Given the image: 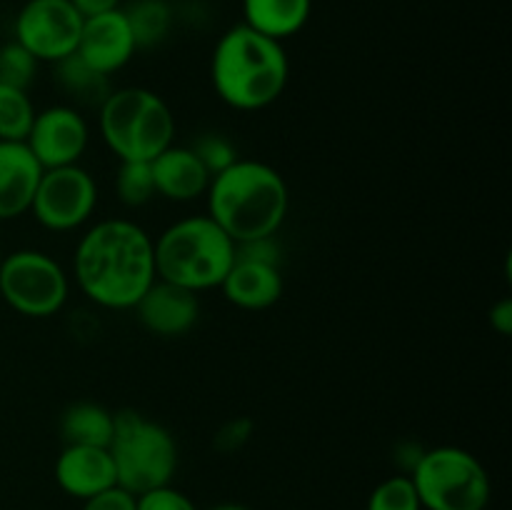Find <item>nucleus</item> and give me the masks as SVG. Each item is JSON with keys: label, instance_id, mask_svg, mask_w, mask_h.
Here are the masks:
<instances>
[{"label": "nucleus", "instance_id": "2eb2a0df", "mask_svg": "<svg viewBox=\"0 0 512 510\" xmlns=\"http://www.w3.org/2000/svg\"><path fill=\"white\" fill-rule=\"evenodd\" d=\"M43 168L25 143L0 140V220L30 213Z\"/></svg>", "mask_w": 512, "mask_h": 510}, {"label": "nucleus", "instance_id": "c756f323", "mask_svg": "<svg viewBox=\"0 0 512 510\" xmlns=\"http://www.w3.org/2000/svg\"><path fill=\"white\" fill-rule=\"evenodd\" d=\"M83 510H138V505H135L133 493H128L120 485H113V488L83 500Z\"/></svg>", "mask_w": 512, "mask_h": 510}, {"label": "nucleus", "instance_id": "9b49d317", "mask_svg": "<svg viewBox=\"0 0 512 510\" xmlns=\"http://www.w3.org/2000/svg\"><path fill=\"white\" fill-rule=\"evenodd\" d=\"M88 143V120L73 105H50L35 113L33 128L25 138V145L43 170L78 165L88 150Z\"/></svg>", "mask_w": 512, "mask_h": 510}, {"label": "nucleus", "instance_id": "72a5a7b5", "mask_svg": "<svg viewBox=\"0 0 512 510\" xmlns=\"http://www.w3.org/2000/svg\"><path fill=\"white\" fill-rule=\"evenodd\" d=\"M210 510H250V508L243 503H218V505H213Z\"/></svg>", "mask_w": 512, "mask_h": 510}, {"label": "nucleus", "instance_id": "20e7f679", "mask_svg": "<svg viewBox=\"0 0 512 510\" xmlns=\"http://www.w3.org/2000/svg\"><path fill=\"white\" fill-rule=\"evenodd\" d=\"M155 275L193 293L220 288L235 263V243L210 215L175 220L153 240Z\"/></svg>", "mask_w": 512, "mask_h": 510}, {"label": "nucleus", "instance_id": "1a4fd4ad", "mask_svg": "<svg viewBox=\"0 0 512 510\" xmlns=\"http://www.w3.org/2000/svg\"><path fill=\"white\" fill-rule=\"evenodd\" d=\"M95 208H98V183L78 163L43 170L30 213L50 233H70L88 223Z\"/></svg>", "mask_w": 512, "mask_h": 510}, {"label": "nucleus", "instance_id": "9d476101", "mask_svg": "<svg viewBox=\"0 0 512 510\" xmlns=\"http://www.w3.org/2000/svg\"><path fill=\"white\" fill-rule=\"evenodd\" d=\"M83 15L70 0H28L15 18V43L38 63H60L75 53Z\"/></svg>", "mask_w": 512, "mask_h": 510}, {"label": "nucleus", "instance_id": "39448f33", "mask_svg": "<svg viewBox=\"0 0 512 510\" xmlns=\"http://www.w3.org/2000/svg\"><path fill=\"white\" fill-rule=\"evenodd\" d=\"M98 130L120 163H150L173 145L175 115L153 90L115 88L98 108Z\"/></svg>", "mask_w": 512, "mask_h": 510}, {"label": "nucleus", "instance_id": "393cba45", "mask_svg": "<svg viewBox=\"0 0 512 510\" xmlns=\"http://www.w3.org/2000/svg\"><path fill=\"white\" fill-rule=\"evenodd\" d=\"M38 73V60L20 43H5L0 48V85L18 90H30Z\"/></svg>", "mask_w": 512, "mask_h": 510}, {"label": "nucleus", "instance_id": "a878e982", "mask_svg": "<svg viewBox=\"0 0 512 510\" xmlns=\"http://www.w3.org/2000/svg\"><path fill=\"white\" fill-rule=\"evenodd\" d=\"M195 155H198L200 163L205 165L210 175H218L220 170H225L228 165H233L238 160V150L230 143L225 135L220 133H203L193 140V145H188Z\"/></svg>", "mask_w": 512, "mask_h": 510}, {"label": "nucleus", "instance_id": "473e14b6", "mask_svg": "<svg viewBox=\"0 0 512 510\" xmlns=\"http://www.w3.org/2000/svg\"><path fill=\"white\" fill-rule=\"evenodd\" d=\"M73 8L78 10L83 18H93V15L110 13V10H118L120 0H70Z\"/></svg>", "mask_w": 512, "mask_h": 510}, {"label": "nucleus", "instance_id": "c85d7f7f", "mask_svg": "<svg viewBox=\"0 0 512 510\" xmlns=\"http://www.w3.org/2000/svg\"><path fill=\"white\" fill-rule=\"evenodd\" d=\"M235 258L280 265V245H278V240H275V235H270V238L248 240V243L235 245Z\"/></svg>", "mask_w": 512, "mask_h": 510}, {"label": "nucleus", "instance_id": "423d86ee", "mask_svg": "<svg viewBox=\"0 0 512 510\" xmlns=\"http://www.w3.org/2000/svg\"><path fill=\"white\" fill-rule=\"evenodd\" d=\"M120 488L133 495L170 485L178 470V443L165 425L138 410L115 413V433L108 445Z\"/></svg>", "mask_w": 512, "mask_h": 510}, {"label": "nucleus", "instance_id": "412c9836", "mask_svg": "<svg viewBox=\"0 0 512 510\" xmlns=\"http://www.w3.org/2000/svg\"><path fill=\"white\" fill-rule=\"evenodd\" d=\"M123 13L138 48L158 45L168 35L170 20H173V13H170L165 0H135Z\"/></svg>", "mask_w": 512, "mask_h": 510}, {"label": "nucleus", "instance_id": "0eeeda50", "mask_svg": "<svg viewBox=\"0 0 512 510\" xmlns=\"http://www.w3.org/2000/svg\"><path fill=\"white\" fill-rule=\"evenodd\" d=\"M423 510H485L493 483L470 450L455 445L425 450L410 473Z\"/></svg>", "mask_w": 512, "mask_h": 510}, {"label": "nucleus", "instance_id": "ddd939ff", "mask_svg": "<svg viewBox=\"0 0 512 510\" xmlns=\"http://www.w3.org/2000/svg\"><path fill=\"white\" fill-rule=\"evenodd\" d=\"M138 323L158 338H180L190 333L200 318L198 293L180 285L155 280L135 303Z\"/></svg>", "mask_w": 512, "mask_h": 510}, {"label": "nucleus", "instance_id": "6ab92c4d", "mask_svg": "<svg viewBox=\"0 0 512 510\" xmlns=\"http://www.w3.org/2000/svg\"><path fill=\"white\" fill-rule=\"evenodd\" d=\"M115 433V413L98 403H73L60 418L65 445H95L108 448Z\"/></svg>", "mask_w": 512, "mask_h": 510}, {"label": "nucleus", "instance_id": "bb28decb", "mask_svg": "<svg viewBox=\"0 0 512 510\" xmlns=\"http://www.w3.org/2000/svg\"><path fill=\"white\" fill-rule=\"evenodd\" d=\"M135 505H138V510H198V505L185 493L175 490L173 485H163V488L135 495Z\"/></svg>", "mask_w": 512, "mask_h": 510}, {"label": "nucleus", "instance_id": "7c9ffc66", "mask_svg": "<svg viewBox=\"0 0 512 510\" xmlns=\"http://www.w3.org/2000/svg\"><path fill=\"white\" fill-rule=\"evenodd\" d=\"M425 448H420L418 443H398L395 445V453H393V460L395 465H398L400 475H410L415 470V465L420 463V458H423Z\"/></svg>", "mask_w": 512, "mask_h": 510}, {"label": "nucleus", "instance_id": "4468645a", "mask_svg": "<svg viewBox=\"0 0 512 510\" xmlns=\"http://www.w3.org/2000/svg\"><path fill=\"white\" fill-rule=\"evenodd\" d=\"M58 488L75 500H88L118 485L108 448L95 445H65L53 465Z\"/></svg>", "mask_w": 512, "mask_h": 510}, {"label": "nucleus", "instance_id": "7ed1b4c3", "mask_svg": "<svg viewBox=\"0 0 512 510\" xmlns=\"http://www.w3.org/2000/svg\"><path fill=\"white\" fill-rule=\"evenodd\" d=\"M290 78V63L283 43L235 25L218 40L210 58V80L228 108L255 113L283 95Z\"/></svg>", "mask_w": 512, "mask_h": 510}, {"label": "nucleus", "instance_id": "f03ea898", "mask_svg": "<svg viewBox=\"0 0 512 510\" xmlns=\"http://www.w3.org/2000/svg\"><path fill=\"white\" fill-rule=\"evenodd\" d=\"M205 198L208 215L235 245L278 235L290 210L288 183L263 160L238 158L210 178Z\"/></svg>", "mask_w": 512, "mask_h": 510}, {"label": "nucleus", "instance_id": "6e6552de", "mask_svg": "<svg viewBox=\"0 0 512 510\" xmlns=\"http://www.w3.org/2000/svg\"><path fill=\"white\" fill-rule=\"evenodd\" d=\"M70 280L63 265L43 250H15L0 263V298L25 318H50L68 303Z\"/></svg>", "mask_w": 512, "mask_h": 510}, {"label": "nucleus", "instance_id": "f704fd0d", "mask_svg": "<svg viewBox=\"0 0 512 510\" xmlns=\"http://www.w3.org/2000/svg\"><path fill=\"white\" fill-rule=\"evenodd\" d=\"M0 263H3V253H0Z\"/></svg>", "mask_w": 512, "mask_h": 510}, {"label": "nucleus", "instance_id": "cd10ccee", "mask_svg": "<svg viewBox=\"0 0 512 510\" xmlns=\"http://www.w3.org/2000/svg\"><path fill=\"white\" fill-rule=\"evenodd\" d=\"M250 435H253V423L248 418H235L215 433L213 445L220 453H235V450H240L248 443Z\"/></svg>", "mask_w": 512, "mask_h": 510}, {"label": "nucleus", "instance_id": "f8f14e48", "mask_svg": "<svg viewBox=\"0 0 512 510\" xmlns=\"http://www.w3.org/2000/svg\"><path fill=\"white\" fill-rule=\"evenodd\" d=\"M135 50H138V45H135L133 30H130L128 20H125L123 10L118 8L83 20L75 55L88 68L98 70L100 75H108L110 78V75L118 73L120 68H125L133 60Z\"/></svg>", "mask_w": 512, "mask_h": 510}, {"label": "nucleus", "instance_id": "f3484780", "mask_svg": "<svg viewBox=\"0 0 512 510\" xmlns=\"http://www.w3.org/2000/svg\"><path fill=\"white\" fill-rule=\"evenodd\" d=\"M225 300L240 310H268L283 298V273L280 265L235 258L233 268L220 283Z\"/></svg>", "mask_w": 512, "mask_h": 510}, {"label": "nucleus", "instance_id": "4be33fe9", "mask_svg": "<svg viewBox=\"0 0 512 510\" xmlns=\"http://www.w3.org/2000/svg\"><path fill=\"white\" fill-rule=\"evenodd\" d=\"M35 105L28 90L0 85V140L25 143L35 120Z\"/></svg>", "mask_w": 512, "mask_h": 510}, {"label": "nucleus", "instance_id": "b1692460", "mask_svg": "<svg viewBox=\"0 0 512 510\" xmlns=\"http://www.w3.org/2000/svg\"><path fill=\"white\" fill-rule=\"evenodd\" d=\"M365 510H423L410 475H390L370 493Z\"/></svg>", "mask_w": 512, "mask_h": 510}, {"label": "nucleus", "instance_id": "aec40b11", "mask_svg": "<svg viewBox=\"0 0 512 510\" xmlns=\"http://www.w3.org/2000/svg\"><path fill=\"white\" fill-rule=\"evenodd\" d=\"M55 78H58L60 90L78 105L100 108L103 100L110 95V90H113L108 75H100L98 70L88 68L75 53L55 63Z\"/></svg>", "mask_w": 512, "mask_h": 510}, {"label": "nucleus", "instance_id": "5701e85b", "mask_svg": "<svg viewBox=\"0 0 512 510\" xmlns=\"http://www.w3.org/2000/svg\"><path fill=\"white\" fill-rule=\"evenodd\" d=\"M115 193L125 208H143L145 203H150L155 198L150 163H138V160L120 163L118 175H115Z\"/></svg>", "mask_w": 512, "mask_h": 510}, {"label": "nucleus", "instance_id": "a211bd4d", "mask_svg": "<svg viewBox=\"0 0 512 510\" xmlns=\"http://www.w3.org/2000/svg\"><path fill=\"white\" fill-rule=\"evenodd\" d=\"M313 0H243L245 25L283 43L308 23Z\"/></svg>", "mask_w": 512, "mask_h": 510}, {"label": "nucleus", "instance_id": "2f4dec72", "mask_svg": "<svg viewBox=\"0 0 512 510\" xmlns=\"http://www.w3.org/2000/svg\"><path fill=\"white\" fill-rule=\"evenodd\" d=\"M488 320H490V328H493L495 333L503 335V338H508V335L512 333V300L500 298L498 303L490 308Z\"/></svg>", "mask_w": 512, "mask_h": 510}, {"label": "nucleus", "instance_id": "dca6fc26", "mask_svg": "<svg viewBox=\"0 0 512 510\" xmlns=\"http://www.w3.org/2000/svg\"><path fill=\"white\" fill-rule=\"evenodd\" d=\"M150 170H153L155 195L173 203L198 200L200 195L208 193L210 178H213L188 145L175 143L165 148L158 158L150 160Z\"/></svg>", "mask_w": 512, "mask_h": 510}, {"label": "nucleus", "instance_id": "f257e3e1", "mask_svg": "<svg viewBox=\"0 0 512 510\" xmlns=\"http://www.w3.org/2000/svg\"><path fill=\"white\" fill-rule=\"evenodd\" d=\"M73 278L100 308L133 310L158 280L153 238L128 218L100 220L75 245Z\"/></svg>", "mask_w": 512, "mask_h": 510}]
</instances>
